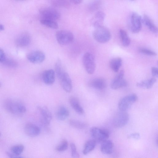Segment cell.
Segmentation results:
<instances>
[{
	"label": "cell",
	"instance_id": "1",
	"mask_svg": "<svg viewBox=\"0 0 158 158\" xmlns=\"http://www.w3.org/2000/svg\"><path fill=\"white\" fill-rule=\"evenodd\" d=\"M93 36L97 41L100 43H106L111 38L110 31L103 25L95 28L93 33Z\"/></svg>",
	"mask_w": 158,
	"mask_h": 158
},
{
	"label": "cell",
	"instance_id": "2",
	"mask_svg": "<svg viewBox=\"0 0 158 158\" xmlns=\"http://www.w3.org/2000/svg\"><path fill=\"white\" fill-rule=\"evenodd\" d=\"M4 107L8 112L14 114L23 113L26 111V108L23 104L12 99L6 100L4 103Z\"/></svg>",
	"mask_w": 158,
	"mask_h": 158
},
{
	"label": "cell",
	"instance_id": "3",
	"mask_svg": "<svg viewBox=\"0 0 158 158\" xmlns=\"http://www.w3.org/2000/svg\"><path fill=\"white\" fill-rule=\"evenodd\" d=\"M142 18L137 13H131L128 22V26L130 31L134 33H139L142 28Z\"/></svg>",
	"mask_w": 158,
	"mask_h": 158
},
{
	"label": "cell",
	"instance_id": "4",
	"mask_svg": "<svg viewBox=\"0 0 158 158\" xmlns=\"http://www.w3.org/2000/svg\"><path fill=\"white\" fill-rule=\"evenodd\" d=\"M58 43L62 45H66L71 43L74 39V36L71 31L66 30H60L56 34Z\"/></svg>",
	"mask_w": 158,
	"mask_h": 158
},
{
	"label": "cell",
	"instance_id": "5",
	"mask_svg": "<svg viewBox=\"0 0 158 158\" xmlns=\"http://www.w3.org/2000/svg\"><path fill=\"white\" fill-rule=\"evenodd\" d=\"M82 62L87 72L89 74H93L96 68L95 59L93 55L89 52L85 53L82 57Z\"/></svg>",
	"mask_w": 158,
	"mask_h": 158
},
{
	"label": "cell",
	"instance_id": "6",
	"mask_svg": "<svg viewBox=\"0 0 158 158\" xmlns=\"http://www.w3.org/2000/svg\"><path fill=\"white\" fill-rule=\"evenodd\" d=\"M138 99L137 95L132 94L127 95L120 99L118 104L120 110L126 111Z\"/></svg>",
	"mask_w": 158,
	"mask_h": 158
},
{
	"label": "cell",
	"instance_id": "7",
	"mask_svg": "<svg viewBox=\"0 0 158 158\" xmlns=\"http://www.w3.org/2000/svg\"><path fill=\"white\" fill-rule=\"evenodd\" d=\"M91 135L96 142H102L109 137V132L108 130L96 127H92L90 130Z\"/></svg>",
	"mask_w": 158,
	"mask_h": 158
},
{
	"label": "cell",
	"instance_id": "8",
	"mask_svg": "<svg viewBox=\"0 0 158 158\" xmlns=\"http://www.w3.org/2000/svg\"><path fill=\"white\" fill-rule=\"evenodd\" d=\"M129 119L128 113L126 111L120 110L114 115L113 120V124L114 127L121 128L127 124Z\"/></svg>",
	"mask_w": 158,
	"mask_h": 158
},
{
	"label": "cell",
	"instance_id": "9",
	"mask_svg": "<svg viewBox=\"0 0 158 158\" xmlns=\"http://www.w3.org/2000/svg\"><path fill=\"white\" fill-rule=\"evenodd\" d=\"M56 75L63 89L67 92H71L72 89V83L68 73L64 70Z\"/></svg>",
	"mask_w": 158,
	"mask_h": 158
},
{
	"label": "cell",
	"instance_id": "10",
	"mask_svg": "<svg viewBox=\"0 0 158 158\" xmlns=\"http://www.w3.org/2000/svg\"><path fill=\"white\" fill-rule=\"evenodd\" d=\"M41 15L43 19L55 21L60 18V13L56 9L51 7H44L40 10Z\"/></svg>",
	"mask_w": 158,
	"mask_h": 158
},
{
	"label": "cell",
	"instance_id": "11",
	"mask_svg": "<svg viewBox=\"0 0 158 158\" xmlns=\"http://www.w3.org/2000/svg\"><path fill=\"white\" fill-rule=\"evenodd\" d=\"M124 74V71L121 70L115 76L111 83L110 87L112 89H117L127 85V82L123 78Z\"/></svg>",
	"mask_w": 158,
	"mask_h": 158
},
{
	"label": "cell",
	"instance_id": "12",
	"mask_svg": "<svg viewBox=\"0 0 158 158\" xmlns=\"http://www.w3.org/2000/svg\"><path fill=\"white\" fill-rule=\"evenodd\" d=\"M38 110L40 114V121L44 126H49L52 119V115L50 111L46 106H38Z\"/></svg>",
	"mask_w": 158,
	"mask_h": 158
},
{
	"label": "cell",
	"instance_id": "13",
	"mask_svg": "<svg viewBox=\"0 0 158 158\" xmlns=\"http://www.w3.org/2000/svg\"><path fill=\"white\" fill-rule=\"evenodd\" d=\"M27 58L31 63H39L44 61L45 56L43 52L36 50L29 53L27 55Z\"/></svg>",
	"mask_w": 158,
	"mask_h": 158
},
{
	"label": "cell",
	"instance_id": "14",
	"mask_svg": "<svg viewBox=\"0 0 158 158\" xmlns=\"http://www.w3.org/2000/svg\"><path fill=\"white\" fill-rule=\"evenodd\" d=\"M55 73L52 69L44 71L42 74V77L44 82L47 85L52 84L55 81Z\"/></svg>",
	"mask_w": 158,
	"mask_h": 158
},
{
	"label": "cell",
	"instance_id": "15",
	"mask_svg": "<svg viewBox=\"0 0 158 158\" xmlns=\"http://www.w3.org/2000/svg\"><path fill=\"white\" fill-rule=\"evenodd\" d=\"M31 40L30 35L27 32L23 33L20 35L15 40L16 45L19 47H24L28 46Z\"/></svg>",
	"mask_w": 158,
	"mask_h": 158
},
{
	"label": "cell",
	"instance_id": "16",
	"mask_svg": "<svg viewBox=\"0 0 158 158\" xmlns=\"http://www.w3.org/2000/svg\"><path fill=\"white\" fill-rule=\"evenodd\" d=\"M26 134L31 137H35L38 136L40 132V129L37 125L32 123H27L24 127Z\"/></svg>",
	"mask_w": 158,
	"mask_h": 158
},
{
	"label": "cell",
	"instance_id": "17",
	"mask_svg": "<svg viewBox=\"0 0 158 158\" xmlns=\"http://www.w3.org/2000/svg\"><path fill=\"white\" fill-rule=\"evenodd\" d=\"M105 17V14L103 12H97L91 19L92 25L95 28L102 26Z\"/></svg>",
	"mask_w": 158,
	"mask_h": 158
},
{
	"label": "cell",
	"instance_id": "18",
	"mask_svg": "<svg viewBox=\"0 0 158 158\" xmlns=\"http://www.w3.org/2000/svg\"><path fill=\"white\" fill-rule=\"evenodd\" d=\"M100 147V150L102 152L105 154L109 155L112 153L114 145L112 141L107 139L102 142Z\"/></svg>",
	"mask_w": 158,
	"mask_h": 158
},
{
	"label": "cell",
	"instance_id": "19",
	"mask_svg": "<svg viewBox=\"0 0 158 158\" xmlns=\"http://www.w3.org/2000/svg\"><path fill=\"white\" fill-rule=\"evenodd\" d=\"M89 85L95 89L102 90L106 87V81L102 78H95L90 81Z\"/></svg>",
	"mask_w": 158,
	"mask_h": 158
},
{
	"label": "cell",
	"instance_id": "20",
	"mask_svg": "<svg viewBox=\"0 0 158 158\" xmlns=\"http://www.w3.org/2000/svg\"><path fill=\"white\" fill-rule=\"evenodd\" d=\"M69 102L72 107L77 113L80 114H83L84 110L77 98L73 96L71 97L69 99Z\"/></svg>",
	"mask_w": 158,
	"mask_h": 158
},
{
	"label": "cell",
	"instance_id": "21",
	"mask_svg": "<svg viewBox=\"0 0 158 158\" xmlns=\"http://www.w3.org/2000/svg\"><path fill=\"white\" fill-rule=\"evenodd\" d=\"M142 20L144 25L152 32L155 34H157L158 29L157 27L148 16L144 15Z\"/></svg>",
	"mask_w": 158,
	"mask_h": 158
},
{
	"label": "cell",
	"instance_id": "22",
	"mask_svg": "<svg viewBox=\"0 0 158 158\" xmlns=\"http://www.w3.org/2000/svg\"><path fill=\"white\" fill-rule=\"evenodd\" d=\"M156 80L155 77L142 81L136 84V86L139 88L149 89L152 87L154 84L156 82Z\"/></svg>",
	"mask_w": 158,
	"mask_h": 158
},
{
	"label": "cell",
	"instance_id": "23",
	"mask_svg": "<svg viewBox=\"0 0 158 158\" xmlns=\"http://www.w3.org/2000/svg\"><path fill=\"white\" fill-rule=\"evenodd\" d=\"M109 64L112 70L115 72H117L122 65V60L120 57L114 58L110 60Z\"/></svg>",
	"mask_w": 158,
	"mask_h": 158
},
{
	"label": "cell",
	"instance_id": "24",
	"mask_svg": "<svg viewBox=\"0 0 158 158\" xmlns=\"http://www.w3.org/2000/svg\"><path fill=\"white\" fill-rule=\"evenodd\" d=\"M69 114L68 110L66 107L62 106L58 108L56 113V116L59 120L63 121L67 118Z\"/></svg>",
	"mask_w": 158,
	"mask_h": 158
},
{
	"label": "cell",
	"instance_id": "25",
	"mask_svg": "<svg viewBox=\"0 0 158 158\" xmlns=\"http://www.w3.org/2000/svg\"><path fill=\"white\" fill-rule=\"evenodd\" d=\"M119 34L123 46L125 47L128 46L131 43V40L126 31L124 29H121L119 30Z\"/></svg>",
	"mask_w": 158,
	"mask_h": 158
},
{
	"label": "cell",
	"instance_id": "26",
	"mask_svg": "<svg viewBox=\"0 0 158 158\" xmlns=\"http://www.w3.org/2000/svg\"><path fill=\"white\" fill-rule=\"evenodd\" d=\"M96 142L94 139H89L87 141L84 145L83 153L86 155L92 151L95 148Z\"/></svg>",
	"mask_w": 158,
	"mask_h": 158
},
{
	"label": "cell",
	"instance_id": "27",
	"mask_svg": "<svg viewBox=\"0 0 158 158\" xmlns=\"http://www.w3.org/2000/svg\"><path fill=\"white\" fill-rule=\"evenodd\" d=\"M69 123L72 127L78 129H85L87 126V125L85 123L73 119H70Z\"/></svg>",
	"mask_w": 158,
	"mask_h": 158
},
{
	"label": "cell",
	"instance_id": "28",
	"mask_svg": "<svg viewBox=\"0 0 158 158\" xmlns=\"http://www.w3.org/2000/svg\"><path fill=\"white\" fill-rule=\"evenodd\" d=\"M40 22L41 24L51 28L56 29L58 27V24L55 21L43 19Z\"/></svg>",
	"mask_w": 158,
	"mask_h": 158
},
{
	"label": "cell",
	"instance_id": "29",
	"mask_svg": "<svg viewBox=\"0 0 158 158\" xmlns=\"http://www.w3.org/2000/svg\"><path fill=\"white\" fill-rule=\"evenodd\" d=\"M24 149V146L22 144H18L12 146L10 149L11 153L20 156Z\"/></svg>",
	"mask_w": 158,
	"mask_h": 158
},
{
	"label": "cell",
	"instance_id": "30",
	"mask_svg": "<svg viewBox=\"0 0 158 158\" xmlns=\"http://www.w3.org/2000/svg\"><path fill=\"white\" fill-rule=\"evenodd\" d=\"M2 63L5 65L11 68H15L18 66V63L15 60L6 58Z\"/></svg>",
	"mask_w": 158,
	"mask_h": 158
},
{
	"label": "cell",
	"instance_id": "31",
	"mask_svg": "<svg viewBox=\"0 0 158 158\" xmlns=\"http://www.w3.org/2000/svg\"><path fill=\"white\" fill-rule=\"evenodd\" d=\"M67 141L64 139L63 140L56 148V150L59 152H62L66 150L68 147Z\"/></svg>",
	"mask_w": 158,
	"mask_h": 158
},
{
	"label": "cell",
	"instance_id": "32",
	"mask_svg": "<svg viewBox=\"0 0 158 158\" xmlns=\"http://www.w3.org/2000/svg\"><path fill=\"white\" fill-rule=\"evenodd\" d=\"M139 51L142 54L150 56H156L157 54L156 52L150 49L145 48H140Z\"/></svg>",
	"mask_w": 158,
	"mask_h": 158
},
{
	"label": "cell",
	"instance_id": "33",
	"mask_svg": "<svg viewBox=\"0 0 158 158\" xmlns=\"http://www.w3.org/2000/svg\"><path fill=\"white\" fill-rule=\"evenodd\" d=\"M101 4V0H94L89 5V8L92 11H95L98 10Z\"/></svg>",
	"mask_w": 158,
	"mask_h": 158
},
{
	"label": "cell",
	"instance_id": "34",
	"mask_svg": "<svg viewBox=\"0 0 158 158\" xmlns=\"http://www.w3.org/2000/svg\"><path fill=\"white\" fill-rule=\"evenodd\" d=\"M71 155L73 157L78 158L79 157V155L77 151L76 146L73 143H71L70 145Z\"/></svg>",
	"mask_w": 158,
	"mask_h": 158
},
{
	"label": "cell",
	"instance_id": "35",
	"mask_svg": "<svg viewBox=\"0 0 158 158\" xmlns=\"http://www.w3.org/2000/svg\"><path fill=\"white\" fill-rule=\"evenodd\" d=\"M151 73L152 76L154 77L157 78L158 76V70L157 68L152 67L151 68Z\"/></svg>",
	"mask_w": 158,
	"mask_h": 158
},
{
	"label": "cell",
	"instance_id": "36",
	"mask_svg": "<svg viewBox=\"0 0 158 158\" xmlns=\"http://www.w3.org/2000/svg\"><path fill=\"white\" fill-rule=\"evenodd\" d=\"M6 57L4 51L0 48V62L2 63Z\"/></svg>",
	"mask_w": 158,
	"mask_h": 158
},
{
	"label": "cell",
	"instance_id": "37",
	"mask_svg": "<svg viewBox=\"0 0 158 158\" xmlns=\"http://www.w3.org/2000/svg\"><path fill=\"white\" fill-rule=\"evenodd\" d=\"M128 138H132L135 139H138L140 138V135L138 133H132L128 136Z\"/></svg>",
	"mask_w": 158,
	"mask_h": 158
},
{
	"label": "cell",
	"instance_id": "38",
	"mask_svg": "<svg viewBox=\"0 0 158 158\" xmlns=\"http://www.w3.org/2000/svg\"><path fill=\"white\" fill-rule=\"evenodd\" d=\"M6 153L8 157L11 158H19L22 157L20 156H16L14 154L12 153L11 152H6Z\"/></svg>",
	"mask_w": 158,
	"mask_h": 158
},
{
	"label": "cell",
	"instance_id": "39",
	"mask_svg": "<svg viewBox=\"0 0 158 158\" xmlns=\"http://www.w3.org/2000/svg\"><path fill=\"white\" fill-rule=\"evenodd\" d=\"M71 2L76 4H78L81 3L83 0H69Z\"/></svg>",
	"mask_w": 158,
	"mask_h": 158
},
{
	"label": "cell",
	"instance_id": "40",
	"mask_svg": "<svg viewBox=\"0 0 158 158\" xmlns=\"http://www.w3.org/2000/svg\"><path fill=\"white\" fill-rule=\"evenodd\" d=\"M4 29V26L1 24H0V30L2 31Z\"/></svg>",
	"mask_w": 158,
	"mask_h": 158
},
{
	"label": "cell",
	"instance_id": "41",
	"mask_svg": "<svg viewBox=\"0 0 158 158\" xmlns=\"http://www.w3.org/2000/svg\"><path fill=\"white\" fill-rule=\"evenodd\" d=\"M18 0V1H24L25 0Z\"/></svg>",
	"mask_w": 158,
	"mask_h": 158
},
{
	"label": "cell",
	"instance_id": "42",
	"mask_svg": "<svg viewBox=\"0 0 158 158\" xmlns=\"http://www.w3.org/2000/svg\"><path fill=\"white\" fill-rule=\"evenodd\" d=\"M1 132L0 131V136H1Z\"/></svg>",
	"mask_w": 158,
	"mask_h": 158
},
{
	"label": "cell",
	"instance_id": "43",
	"mask_svg": "<svg viewBox=\"0 0 158 158\" xmlns=\"http://www.w3.org/2000/svg\"><path fill=\"white\" fill-rule=\"evenodd\" d=\"M1 84L0 83V87H1Z\"/></svg>",
	"mask_w": 158,
	"mask_h": 158
},
{
	"label": "cell",
	"instance_id": "44",
	"mask_svg": "<svg viewBox=\"0 0 158 158\" xmlns=\"http://www.w3.org/2000/svg\"></svg>",
	"mask_w": 158,
	"mask_h": 158
}]
</instances>
